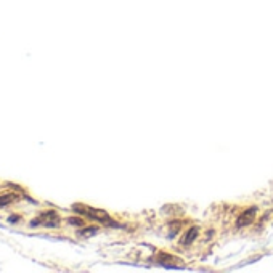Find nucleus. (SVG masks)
I'll list each match as a JSON object with an SVG mask.
<instances>
[{
  "label": "nucleus",
  "instance_id": "nucleus-1",
  "mask_svg": "<svg viewBox=\"0 0 273 273\" xmlns=\"http://www.w3.org/2000/svg\"><path fill=\"white\" fill-rule=\"evenodd\" d=\"M74 211L79 212V214H84L90 218H94V220L100 222V223H105V225H109V226H119L117 225L111 217H109L105 211H98V209H94V207H85V206H79L76 204L74 206Z\"/></svg>",
  "mask_w": 273,
  "mask_h": 273
},
{
  "label": "nucleus",
  "instance_id": "nucleus-3",
  "mask_svg": "<svg viewBox=\"0 0 273 273\" xmlns=\"http://www.w3.org/2000/svg\"><path fill=\"white\" fill-rule=\"evenodd\" d=\"M256 212H257L256 207L249 209V211H244V212L238 217V220H236V226H246V225L252 223L254 217H256Z\"/></svg>",
  "mask_w": 273,
  "mask_h": 273
},
{
  "label": "nucleus",
  "instance_id": "nucleus-5",
  "mask_svg": "<svg viewBox=\"0 0 273 273\" xmlns=\"http://www.w3.org/2000/svg\"><path fill=\"white\" fill-rule=\"evenodd\" d=\"M20 196L18 195H13V193H10V195H4V196H0V207H4V206H8L12 201H15V199H18Z\"/></svg>",
  "mask_w": 273,
  "mask_h": 273
},
{
  "label": "nucleus",
  "instance_id": "nucleus-4",
  "mask_svg": "<svg viewBox=\"0 0 273 273\" xmlns=\"http://www.w3.org/2000/svg\"><path fill=\"white\" fill-rule=\"evenodd\" d=\"M196 235H198V229H196V226H191V229L184 235V238H181V243H184V244H191V243L195 241Z\"/></svg>",
  "mask_w": 273,
  "mask_h": 273
},
{
  "label": "nucleus",
  "instance_id": "nucleus-6",
  "mask_svg": "<svg viewBox=\"0 0 273 273\" xmlns=\"http://www.w3.org/2000/svg\"><path fill=\"white\" fill-rule=\"evenodd\" d=\"M95 233H97V229H85V230L79 232V236H90V235H95Z\"/></svg>",
  "mask_w": 273,
  "mask_h": 273
},
{
  "label": "nucleus",
  "instance_id": "nucleus-7",
  "mask_svg": "<svg viewBox=\"0 0 273 273\" xmlns=\"http://www.w3.org/2000/svg\"><path fill=\"white\" fill-rule=\"evenodd\" d=\"M68 222H69L71 225H79V226H82V225H84V222H82L80 218H76V217H71V218H68Z\"/></svg>",
  "mask_w": 273,
  "mask_h": 273
},
{
  "label": "nucleus",
  "instance_id": "nucleus-2",
  "mask_svg": "<svg viewBox=\"0 0 273 273\" xmlns=\"http://www.w3.org/2000/svg\"><path fill=\"white\" fill-rule=\"evenodd\" d=\"M37 225L49 226V229H57V226L60 225V217L57 215V212H52V211L43 212L31 222V226H37Z\"/></svg>",
  "mask_w": 273,
  "mask_h": 273
}]
</instances>
